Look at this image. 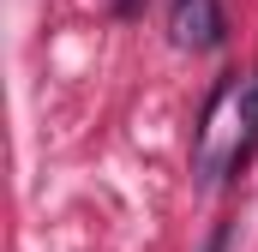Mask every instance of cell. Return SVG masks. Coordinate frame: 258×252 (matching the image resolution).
Listing matches in <instances>:
<instances>
[{
  "label": "cell",
  "mask_w": 258,
  "mask_h": 252,
  "mask_svg": "<svg viewBox=\"0 0 258 252\" xmlns=\"http://www.w3.org/2000/svg\"><path fill=\"white\" fill-rule=\"evenodd\" d=\"M168 36H174L180 48H216V42H222V6H216V0H174Z\"/></svg>",
  "instance_id": "6da1fadb"
},
{
  "label": "cell",
  "mask_w": 258,
  "mask_h": 252,
  "mask_svg": "<svg viewBox=\"0 0 258 252\" xmlns=\"http://www.w3.org/2000/svg\"><path fill=\"white\" fill-rule=\"evenodd\" d=\"M234 126H240V138H234V150H228V168H240V162L252 156V144H258V72H246L240 90H234Z\"/></svg>",
  "instance_id": "7a4b0ae2"
},
{
  "label": "cell",
  "mask_w": 258,
  "mask_h": 252,
  "mask_svg": "<svg viewBox=\"0 0 258 252\" xmlns=\"http://www.w3.org/2000/svg\"><path fill=\"white\" fill-rule=\"evenodd\" d=\"M228 240H234V228H228V222H216V228H210V240H204V252H228Z\"/></svg>",
  "instance_id": "3957f363"
}]
</instances>
